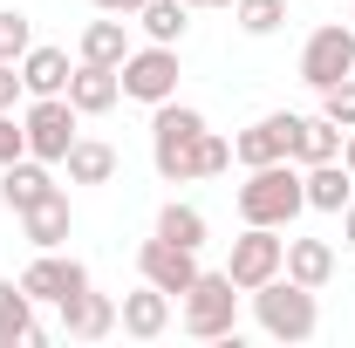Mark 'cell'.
I'll return each mask as SVG.
<instances>
[{
    "label": "cell",
    "mask_w": 355,
    "mask_h": 348,
    "mask_svg": "<svg viewBox=\"0 0 355 348\" xmlns=\"http://www.w3.org/2000/svg\"><path fill=\"white\" fill-rule=\"evenodd\" d=\"M301 212H308V184H301V164H294V157L253 164V171H246V184H239V218H246V225L287 232Z\"/></svg>",
    "instance_id": "6da1fadb"
},
{
    "label": "cell",
    "mask_w": 355,
    "mask_h": 348,
    "mask_svg": "<svg viewBox=\"0 0 355 348\" xmlns=\"http://www.w3.org/2000/svg\"><path fill=\"white\" fill-rule=\"evenodd\" d=\"M253 314H260V328L273 335V342H314V328H321L314 287L287 280V273H273L266 287H253Z\"/></svg>",
    "instance_id": "7a4b0ae2"
},
{
    "label": "cell",
    "mask_w": 355,
    "mask_h": 348,
    "mask_svg": "<svg viewBox=\"0 0 355 348\" xmlns=\"http://www.w3.org/2000/svg\"><path fill=\"white\" fill-rule=\"evenodd\" d=\"M212 130L198 110H184V103H157V116H150V164L164 184H191V150H198V137Z\"/></svg>",
    "instance_id": "3957f363"
},
{
    "label": "cell",
    "mask_w": 355,
    "mask_h": 348,
    "mask_svg": "<svg viewBox=\"0 0 355 348\" xmlns=\"http://www.w3.org/2000/svg\"><path fill=\"white\" fill-rule=\"evenodd\" d=\"M178 301H184V335H198V342H232V314H239L232 273H198Z\"/></svg>",
    "instance_id": "277c9868"
},
{
    "label": "cell",
    "mask_w": 355,
    "mask_h": 348,
    "mask_svg": "<svg viewBox=\"0 0 355 348\" xmlns=\"http://www.w3.org/2000/svg\"><path fill=\"white\" fill-rule=\"evenodd\" d=\"M76 123H83V110H76L69 96H35V103H28V116H21V130H28V157L62 164V157H69V143H76Z\"/></svg>",
    "instance_id": "5b68a950"
},
{
    "label": "cell",
    "mask_w": 355,
    "mask_h": 348,
    "mask_svg": "<svg viewBox=\"0 0 355 348\" xmlns=\"http://www.w3.org/2000/svg\"><path fill=\"white\" fill-rule=\"evenodd\" d=\"M116 82H123V96H137V103H171L178 96V48L150 42V48H130L123 55V69H116Z\"/></svg>",
    "instance_id": "8992f818"
},
{
    "label": "cell",
    "mask_w": 355,
    "mask_h": 348,
    "mask_svg": "<svg viewBox=\"0 0 355 348\" xmlns=\"http://www.w3.org/2000/svg\"><path fill=\"white\" fill-rule=\"evenodd\" d=\"M280 266H287V239H280L273 225H246V232L232 239L225 273H232V287H239V294H253V287H266Z\"/></svg>",
    "instance_id": "52a82bcc"
},
{
    "label": "cell",
    "mask_w": 355,
    "mask_h": 348,
    "mask_svg": "<svg viewBox=\"0 0 355 348\" xmlns=\"http://www.w3.org/2000/svg\"><path fill=\"white\" fill-rule=\"evenodd\" d=\"M342 76H355V28L328 21V28H314L308 48H301V82L308 89H335Z\"/></svg>",
    "instance_id": "ba28073f"
},
{
    "label": "cell",
    "mask_w": 355,
    "mask_h": 348,
    "mask_svg": "<svg viewBox=\"0 0 355 348\" xmlns=\"http://www.w3.org/2000/svg\"><path fill=\"white\" fill-rule=\"evenodd\" d=\"M21 287H28V301H35V307H62L69 294H83V287H89V266L83 260H62V253H35V260L21 266Z\"/></svg>",
    "instance_id": "9c48e42d"
},
{
    "label": "cell",
    "mask_w": 355,
    "mask_h": 348,
    "mask_svg": "<svg viewBox=\"0 0 355 348\" xmlns=\"http://www.w3.org/2000/svg\"><path fill=\"white\" fill-rule=\"evenodd\" d=\"M137 273H144L150 287H164V294H184V287L198 280V253L178 246V239H157V232H150V239L137 246Z\"/></svg>",
    "instance_id": "30bf717a"
},
{
    "label": "cell",
    "mask_w": 355,
    "mask_h": 348,
    "mask_svg": "<svg viewBox=\"0 0 355 348\" xmlns=\"http://www.w3.org/2000/svg\"><path fill=\"white\" fill-rule=\"evenodd\" d=\"M294 110H273V116H260V123H246V130L232 137V157L253 171V164H280L287 150H294Z\"/></svg>",
    "instance_id": "8fae6325"
},
{
    "label": "cell",
    "mask_w": 355,
    "mask_h": 348,
    "mask_svg": "<svg viewBox=\"0 0 355 348\" xmlns=\"http://www.w3.org/2000/svg\"><path fill=\"white\" fill-rule=\"evenodd\" d=\"M116 328H123L130 342H157V335L171 328V294L144 280L137 294H123V301H116Z\"/></svg>",
    "instance_id": "7c38bea8"
},
{
    "label": "cell",
    "mask_w": 355,
    "mask_h": 348,
    "mask_svg": "<svg viewBox=\"0 0 355 348\" xmlns=\"http://www.w3.org/2000/svg\"><path fill=\"white\" fill-rule=\"evenodd\" d=\"M62 335H69V342H103V335H116V301L96 294V287L69 294V301H62Z\"/></svg>",
    "instance_id": "4fadbf2b"
},
{
    "label": "cell",
    "mask_w": 355,
    "mask_h": 348,
    "mask_svg": "<svg viewBox=\"0 0 355 348\" xmlns=\"http://www.w3.org/2000/svg\"><path fill=\"white\" fill-rule=\"evenodd\" d=\"M48 191H62V184L48 177L42 157H14V164H0V198H7V212H28V205H42Z\"/></svg>",
    "instance_id": "5bb4252c"
},
{
    "label": "cell",
    "mask_w": 355,
    "mask_h": 348,
    "mask_svg": "<svg viewBox=\"0 0 355 348\" xmlns=\"http://www.w3.org/2000/svg\"><path fill=\"white\" fill-rule=\"evenodd\" d=\"M301 184H308V205L314 212H342L355 198V171L342 157H328V164H301Z\"/></svg>",
    "instance_id": "9a60e30c"
},
{
    "label": "cell",
    "mask_w": 355,
    "mask_h": 348,
    "mask_svg": "<svg viewBox=\"0 0 355 348\" xmlns=\"http://www.w3.org/2000/svg\"><path fill=\"white\" fill-rule=\"evenodd\" d=\"M21 225H28V246H35V253H55V246L69 239V225H76V218H69V191H48L42 205H28Z\"/></svg>",
    "instance_id": "2e32d148"
},
{
    "label": "cell",
    "mask_w": 355,
    "mask_h": 348,
    "mask_svg": "<svg viewBox=\"0 0 355 348\" xmlns=\"http://www.w3.org/2000/svg\"><path fill=\"white\" fill-rule=\"evenodd\" d=\"M116 96H123L116 69H96V62H76V76H69V103H76L83 116H103V110H116Z\"/></svg>",
    "instance_id": "e0dca14e"
},
{
    "label": "cell",
    "mask_w": 355,
    "mask_h": 348,
    "mask_svg": "<svg viewBox=\"0 0 355 348\" xmlns=\"http://www.w3.org/2000/svg\"><path fill=\"white\" fill-rule=\"evenodd\" d=\"M28 342H42V328H35V301H28L21 280H0V348H28Z\"/></svg>",
    "instance_id": "ac0fdd59"
},
{
    "label": "cell",
    "mask_w": 355,
    "mask_h": 348,
    "mask_svg": "<svg viewBox=\"0 0 355 348\" xmlns=\"http://www.w3.org/2000/svg\"><path fill=\"white\" fill-rule=\"evenodd\" d=\"M130 28H123V14H103V21H89L83 28V62L96 69H123V55H130Z\"/></svg>",
    "instance_id": "d6986e66"
},
{
    "label": "cell",
    "mask_w": 355,
    "mask_h": 348,
    "mask_svg": "<svg viewBox=\"0 0 355 348\" xmlns=\"http://www.w3.org/2000/svg\"><path fill=\"white\" fill-rule=\"evenodd\" d=\"M69 76H76V69H69L62 48H28V55H21V89H28V96H69Z\"/></svg>",
    "instance_id": "ffe728a7"
},
{
    "label": "cell",
    "mask_w": 355,
    "mask_h": 348,
    "mask_svg": "<svg viewBox=\"0 0 355 348\" xmlns=\"http://www.w3.org/2000/svg\"><path fill=\"white\" fill-rule=\"evenodd\" d=\"M280 273L321 294V287L335 280V246H328V239H287V266H280Z\"/></svg>",
    "instance_id": "44dd1931"
},
{
    "label": "cell",
    "mask_w": 355,
    "mask_h": 348,
    "mask_svg": "<svg viewBox=\"0 0 355 348\" xmlns=\"http://www.w3.org/2000/svg\"><path fill=\"white\" fill-rule=\"evenodd\" d=\"M342 123H328V116H301V123H294V150H287V157H294V164H328V157H342Z\"/></svg>",
    "instance_id": "7402d4cb"
},
{
    "label": "cell",
    "mask_w": 355,
    "mask_h": 348,
    "mask_svg": "<svg viewBox=\"0 0 355 348\" xmlns=\"http://www.w3.org/2000/svg\"><path fill=\"white\" fill-rule=\"evenodd\" d=\"M62 171H69V184H110L116 177V150L96 143V137H76L69 157H62Z\"/></svg>",
    "instance_id": "603a6c76"
},
{
    "label": "cell",
    "mask_w": 355,
    "mask_h": 348,
    "mask_svg": "<svg viewBox=\"0 0 355 348\" xmlns=\"http://www.w3.org/2000/svg\"><path fill=\"white\" fill-rule=\"evenodd\" d=\"M184 14H191V7H184V0H144V7H137V28H144V35H150V42H164V48H178V42H184V28H191V21H184Z\"/></svg>",
    "instance_id": "cb8c5ba5"
},
{
    "label": "cell",
    "mask_w": 355,
    "mask_h": 348,
    "mask_svg": "<svg viewBox=\"0 0 355 348\" xmlns=\"http://www.w3.org/2000/svg\"><path fill=\"white\" fill-rule=\"evenodd\" d=\"M157 239H178V246H191V253H198V246H205V212L171 198V205L157 212Z\"/></svg>",
    "instance_id": "d4e9b609"
},
{
    "label": "cell",
    "mask_w": 355,
    "mask_h": 348,
    "mask_svg": "<svg viewBox=\"0 0 355 348\" xmlns=\"http://www.w3.org/2000/svg\"><path fill=\"white\" fill-rule=\"evenodd\" d=\"M232 14H239L246 35H273V28L287 21V0H232Z\"/></svg>",
    "instance_id": "484cf974"
},
{
    "label": "cell",
    "mask_w": 355,
    "mask_h": 348,
    "mask_svg": "<svg viewBox=\"0 0 355 348\" xmlns=\"http://www.w3.org/2000/svg\"><path fill=\"white\" fill-rule=\"evenodd\" d=\"M35 48V28H28V14L21 7H0V62H21Z\"/></svg>",
    "instance_id": "4316f807"
},
{
    "label": "cell",
    "mask_w": 355,
    "mask_h": 348,
    "mask_svg": "<svg viewBox=\"0 0 355 348\" xmlns=\"http://www.w3.org/2000/svg\"><path fill=\"white\" fill-rule=\"evenodd\" d=\"M219 171H232V143H225L219 130H205L198 150H191V177H219Z\"/></svg>",
    "instance_id": "83f0119b"
},
{
    "label": "cell",
    "mask_w": 355,
    "mask_h": 348,
    "mask_svg": "<svg viewBox=\"0 0 355 348\" xmlns=\"http://www.w3.org/2000/svg\"><path fill=\"white\" fill-rule=\"evenodd\" d=\"M321 116L342 123V130H355V76H342L335 89H321Z\"/></svg>",
    "instance_id": "f1b7e54d"
},
{
    "label": "cell",
    "mask_w": 355,
    "mask_h": 348,
    "mask_svg": "<svg viewBox=\"0 0 355 348\" xmlns=\"http://www.w3.org/2000/svg\"><path fill=\"white\" fill-rule=\"evenodd\" d=\"M14 157H28V130L0 110V164H14Z\"/></svg>",
    "instance_id": "f546056e"
},
{
    "label": "cell",
    "mask_w": 355,
    "mask_h": 348,
    "mask_svg": "<svg viewBox=\"0 0 355 348\" xmlns=\"http://www.w3.org/2000/svg\"><path fill=\"white\" fill-rule=\"evenodd\" d=\"M14 96H21V62H0V110H14Z\"/></svg>",
    "instance_id": "4dcf8cb0"
},
{
    "label": "cell",
    "mask_w": 355,
    "mask_h": 348,
    "mask_svg": "<svg viewBox=\"0 0 355 348\" xmlns=\"http://www.w3.org/2000/svg\"><path fill=\"white\" fill-rule=\"evenodd\" d=\"M89 7H96V14H137L144 0H89Z\"/></svg>",
    "instance_id": "1f68e13d"
},
{
    "label": "cell",
    "mask_w": 355,
    "mask_h": 348,
    "mask_svg": "<svg viewBox=\"0 0 355 348\" xmlns=\"http://www.w3.org/2000/svg\"><path fill=\"white\" fill-rule=\"evenodd\" d=\"M342 239H349V253H355V198L342 205Z\"/></svg>",
    "instance_id": "d6a6232c"
},
{
    "label": "cell",
    "mask_w": 355,
    "mask_h": 348,
    "mask_svg": "<svg viewBox=\"0 0 355 348\" xmlns=\"http://www.w3.org/2000/svg\"><path fill=\"white\" fill-rule=\"evenodd\" d=\"M342 164H349V171H355V130L342 137Z\"/></svg>",
    "instance_id": "836d02e7"
},
{
    "label": "cell",
    "mask_w": 355,
    "mask_h": 348,
    "mask_svg": "<svg viewBox=\"0 0 355 348\" xmlns=\"http://www.w3.org/2000/svg\"><path fill=\"white\" fill-rule=\"evenodd\" d=\"M184 7H232V0H184Z\"/></svg>",
    "instance_id": "e575fe53"
},
{
    "label": "cell",
    "mask_w": 355,
    "mask_h": 348,
    "mask_svg": "<svg viewBox=\"0 0 355 348\" xmlns=\"http://www.w3.org/2000/svg\"><path fill=\"white\" fill-rule=\"evenodd\" d=\"M349 28H355V7H349Z\"/></svg>",
    "instance_id": "d590c367"
}]
</instances>
